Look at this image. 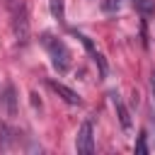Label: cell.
Here are the masks:
<instances>
[{"instance_id": "cell-9", "label": "cell", "mask_w": 155, "mask_h": 155, "mask_svg": "<svg viewBox=\"0 0 155 155\" xmlns=\"http://www.w3.org/2000/svg\"><path fill=\"white\" fill-rule=\"evenodd\" d=\"M133 150H136V155H145V153H148V143H145V131H143V133L138 136V140H136V148H133Z\"/></svg>"}, {"instance_id": "cell-4", "label": "cell", "mask_w": 155, "mask_h": 155, "mask_svg": "<svg viewBox=\"0 0 155 155\" xmlns=\"http://www.w3.org/2000/svg\"><path fill=\"white\" fill-rule=\"evenodd\" d=\"M70 34H73V36H75V39H78V41H80L82 46H85V51L90 53V58H92V61L97 63V68H99V75H107V63H104V58H102V53H99V51L94 48V44H92V39H90V36H85V34H80V31H75V29H73Z\"/></svg>"}, {"instance_id": "cell-6", "label": "cell", "mask_w": 155, "mask_h": 155, "mask_svg": "<svg viewBox=\"0 0 155 155\" xmlns=\"http://www.w3.org/2000/svg\"><path fill=\"white\" fill-rule=\"evenodd\" d=\"M109 99H111V107H114V111H116V116H119V124H121V128H131V114H128V109H126V104L121 102V97L116 94V92H109Z\"/></svg>"}, {"instance_id": "cell-8", "label": "cell", "mask_w": 155, "mask_h": 155, "mask_svg": "<svg viewBox=\"0 0 155 155\" xmlns=\"http://www.w3.org/2000/svg\"><path fill=\"white\" fill-rule=\"evenodd\" d=\"M48 7H51V15H53V19H58V22H65V7H63V0H48Z\"/></svg>"}, {"instance_id": "cell-10", "label": "cell", "mask_w": 155, "mask_h": 155, "mask_svg": "<svg viewBox=\"0 0 155 155\" xmlns=\"http://www.w3.org/2000/svg\"><path fill=\"white\" fill-rule=\"evenodd\" d=\"M5 102H7L10 114H15V90L12 87H7V92H5Z\"/></svg>"}, {"instance_id": "cell-1", "label": "cell", "mask_w": 155, "mask_h": 155, "mask_svg": "<svg viewBox=\"0 0 155 155\" xmlns=\"http://www.w3.org/2000/svg\"><path fill=\"white\" fill-rule=\"evenodd\" d=\"M41 44H44V48L48 51V58H51V63H53V68L58 70V73H65L68 68H70V63H73V56H70V51H68V46L61 41V39H56L53 34H41Z\"/></svg>"}, {"instance_id": "cell-12", "label": "cell", "mask_w": 155, "mask_h": 155, "mask_svg": "<svg viewBox=\"0 0 155 155\" xmlns=\"http://www.w3.org/2000/svg\"><path fill=\"white\" fill-rule=\"evenodd\" d=\"M150 85H153V99H155V73H153V80H150Z\"/></svg>"}, {"instance_id": "cell-3", "label": "cell", "mask_w": 155, "mask_h": 155, "mask_svg": "<svg viewBox=\"0 0 155 155\" xmlns=\"http://www.w3.org/2000/svg\"><path fill=\"white\" fill-rule=\"evenodd\" d=\"M12 29H15L17 41H19V44H27V39H29V22H27V10H24V5H19V7L15 10V15H12Z\"/></svg>"}, {"instance_id": "cell-11", "label": "cell", "mask_w": 155, "mask_h": 155, "mask_svg": "<svg viewBox=\"0 0 155 155\" xmlns=\"http://www.w3.org/2000/svg\"><path fill=\"white\" fill-rule=\"evenodd\" d=\"M102 7H104V10H119V0H104Z\"/></svg>"}, {"instance_id": "cell-2", "label": "cell", "mask_w": 155, "mask_h": 155, "mask_svg": "<svg viewBox=\"0 0 155 155\" xmlns=\"http://www.w3.org/2000/svg\"><path fill=\"white\" fill-rule=\"evenodd\" d=\"M75 150L78 153H94V126L92 121H82L80 128H78V136H75Z\"/></svg>"}, {"instance_id": "cell-7", "label": "cell", "mask_w": 155, "mask_h": 155, "mask_svg": "<svg viewBox=\"0 0 155 155\" xmlns=\"http://www.w3.org/2000/svg\"><path fill=\"white\" fill-rule=\"evenodd\" d=\"M131 5L143 15V17H150L155 15V0H131Z\"/></svg>"}, {"instance_id": "cell-5", "label": "cell", "mask_w": 155, "mask_h": 155, "mask_svg": "<svg viewBox=\"0 0 155 155\" xmlns=\"http://www.w3.org/2000/svg\"><path fill=\"white\" fill-rule=\"evenodd\" d=\"M48 85H51V90L63 99V102H68V104H82V97L75 92V90H70L68 85H63V82H56V80H48Z\"/></svg>"}]
</instances>
